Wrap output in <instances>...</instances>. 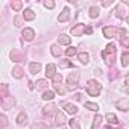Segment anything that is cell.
<instances>
[{"instance_id": "7a4b0ae2", "label": "cell", "mask_w": 129, "mask_h": 129, "mask_svg": "<svg viewBox=\"0 0 129 129\" xmlns=\"http://www.w3.org/2000/svg\"><path fill=\"white\" fill-rule=\"evenodd\" d=\"M87 91H88V94L90 96H99L100 94V91H102V85L97 82V81H88V84H87Z\"/></svg>"}, {"instance_id": "484cf974", "label": "cell", "mask_w": 129, "mask_h": 129, "mask_svg": "<svg viewBox=\"0 0 129 129\" xmlns=\"http://www.w3.org/2000/svg\"><path fill=\"white\" fill-rule=\"evenodd\" d=\"M70 127H72V129H81L79 120H76V118H72V120H70Z\"/></svg>"}, {"instance_id": "4dcf8cb0", "label": "cell", "mask_w": 129, "mask_h": 129, "mask_svg": "<svg viewBox=\"0 0 129 129\" xmlns=\"http://www.w3.org/2000/svg\"><path fill=\"white\" fill-rule=\"evenodd\" d=\"M21 6H23V3L20 2V0H15V2H12V9H14V11H20Z\"/></svg>"}, {"instance_id": "cb8c5ba5", "label": "cell", "mask_w": 129, "mask_h": 129, "mask_svg": "<svg viewBox=\"0 0 129 129\" xmlns=\"http://www.w3.org/2000/svg\"><path fill=\"white\" fill-rule=\"evenodd\" d=\"M37 90H44L49 84H47V81H44V79H41V81H37Z\"/></svg>"}, {"instance_id": "2e32d148", "label": "cell", "mask_w": 129, "mask_h": 129, "mask_svg": "<svg viewBox=\"0 0 129 129\" xmlns=\"http://www.w3.org/2000/svg\"><path fill=\"white\" fill-rule=\"evenodd\" d=\"M26 121H27V115H26V112H20L18 117H17V123H18V124H26Z\"/></svg>"}, {"instance_id": "7bdbcfd3", "label": "cell", "mask_w": 129, "mask_h": 129, "mask_svg": "<svg viewBox=\"0 0 129 129\" xmlns=\"http://www.w3.org/2000/svg\"><path fill=\"white\" fill-rule=\"evenodd\" d=\"M123 93H129V87H124L123 88Z\"/></svg>"}, {"instance_id": "44dd1931", "label": "cell", "mask_w": 129, "mask_h": 129, "mask_svg": "<svg viewBox=\"0 0 129 129\" xmlns=\"http://www.w3.org/2000/svg\"><path fill=\"white\" fill-rule=\"evenodd\" d=\"M90 17L91 18H97L99 17V8L97 6H91L90 8Z\"/></svg>"}, {"instance_id": "d590c367", "label": "cell", "mask_w": 129, "mask_h": 129, "mask_svg": "<svg viewBox=\"0 0 129 129\" xmlns=\"http://www.w3.org/2000/svg\"><path fill=\"white\" fill-rule=\"evenodd\" d=\"M14 24L18 27V26H21V15H17L15 18H14Z\"/></svg>"}, {"instance_id": "52a82bcc", "label": "cell", "mask_w": 129, "mask_h": 129, "mask_svg": "<svg viewBox=\"0 0 129 129\" xmlns=\"http://www.w3.org/2000/svg\"><path fill=\"white\" fill-rule=\"evenodd\" d=\"M115 106L121 111H129V102L127 99H121V100H117L115 102Z\"/></svg>"}, {"instance_id": "ab89813d", "label": "cell", "mask_w": 129, "mask_h": 129, "mask_svg": "<svg viewBox=\"0 0 129 129\" xmlns=\"http://www.w3.org/2000/svg\"><path fill=\"white\" fill-rule=\"evenodd\" d=\"M11 58H12V61H20V56L15 52H11Z\"/></svg>"}, {"instance_id": "277c9868", "label": "cell", "mask_w": 129, "mask_h": 129, "mask_svg": "<svg viewBox=\"0 0 129 129\" xmlns=\"http://www.w3.org/2000/svg\"><path fill=\"white\" fill-rule=\"evenodd\" d=\"M85 24H76L75 27H72V35L73 37H81L84 32H85Z\"/></svg>"}, {"instance_id": "1f68e13d", "label": "cell", "mask_w": 129, "mask_h": 129, "mask_svg": "<svg viewBox=\"0 0 129 129\" xmlns=\"http://www.w3.org/2000/svg\"><path fill=\"white\" fill-rule=\"evenodd\" d=\"M58 66H59V67H72V62L67 61V59H61Z\"/></svg>"}, {"instance_id": "8fae6325", "label": "cell", "mask_w": 129, "mask_h": 129, "mask_svg": "<svg viewBox=\"0 0 129 129\" xmlns=\"http://www.w3.org/2000/svg\"><path fill=\"white\" fill-rule=\"evenodd\" d=\"M29 70H30L32 75L40 73V70H41V64H40V62H30V64H29Z\"/></svg>"}, {"instance_id": "9a60e30c", "label": "cell", "mask_w": 129, "mask_h": 129, "mask_svg": "<svg viewBox=\"0 0 129 129\" xmlns=\"http://www.w3.org/2000/svg\"><path fill=\"white\" fill-rule=\"evenodd\" d=\"M66 111H67L69 114H76V112H78V106L73 105V103H67V105H66Z\"/></svg>"}, {"instance_id": "603a6c76", "label": "cell", "mask_w": 129, "mask_h": 129, "mask_svg": "<svg viewBox=\"0 0 129 129\" xmlns=\"http://www.w3.org/2000/svg\"><path fill=\"white\" fill-rule=\"evenodd\" d=\"M85 108L90 109V111H97L99 109V105L97 103H93V102H85Z\"/></svg>"}, {"instance_id": "d6a6232c", "label": "cell", "mask_w": 129, "mask_h": 129, "mask_svg": "<svg viewBox=\"0 0 129 129\" xmlns=\"http://www.w3.org/2000/svg\"><path fill=\"white\" fill-rule=\"evenodd\" d=\"M6 97H8V85L3 84V85H2V99L5 100Z\"/></svg>"}, {"instance_id": "4316f807", "label": "cell", "mask_w": 129, "mask_h": 129, "mask_svg": "<svg viewBox=\"0 0 129 129\" xmlns=\"http://www.w3.org/2000/svg\"><path fill=\"white\" fill-rule=\"evenodd\" d=\"M53 87H55L56 93H59V94H66V93H67V88H66V87H62L61 84H59V85H53Z\"/></svg>"}, {"instance_id": "f1b7e54d", "label": "cell", "mask_w": 129, "mask_h": 129, "mask_svg": "<svg viewBox=\"0 0 129 129\" xmlns=\"http://www.w3.org/2000/svg\"><path fill=\"white\" fill-rule=\"evenodd\" d=\"M50 52H52V55H53V56H61V49H59L58 46H52Z\"/></svg>"}, {"instance_id": "f546056e", "label": "cell", "mask_w": 129, "mask_h": 129, "mask_svg": "<svg viewBox=\"0 0 129 129\" xmlns=\"http://www.w3.org/2000/svg\"><path fill=\"white\" fill-rule=\"evenodd\" d=\"M32 129H49V126L44 124L43 121H38V123H35V124L32 126Z\"/></svg>"}, {"instance_id": "9c48e42d", "label": "cell", "mask_w": 129, "mask_h": 129, "mask_svg": "<svg viewBox=\"0 0 129 129\" xmlns=\"http://www.w3.org/2000/svg\"><path fill=\"white\" fill-rule=\"evenodd\" d=\"M69 18H70V9H69V8H64L62 12L59 14L58 20H59V23H64V21H67Z\"/></svg>"}, {"instance_id": "8d00e7d4", "label": "cell", "mask_w": 129, "mask_h": 129, "mask_svg": "<svg viewBox=\"0 0 129 129\" xmlns=\"http://www.w3.org/2000/svg\"><path fill=\"white\" fill-rule=\"evenodd\" d=\"M121 44H123L124 47H129V34H127V35L121 40Z\"/></svg>"}, {"instance_id": "f35d334b", "label": "cell", "mask_w": 129, "mask_h": 129, "mask_svg": "<svg viewBox=\"0 0 129 129\" xmlns=\"http://www.w3.org/2000/svg\"><path fill=\"white\" fill-rule=\"evenodd\" d=\"M0 120H2V126H3V127H6V126H8V120H6V117H5L3 114L0 115Z\"/></svg>"}, {"instance_id": "836d02e7", "label": "cell", "mask_w": 129, "mask_h": 129, "mask_svg": "<svg viewBox=\"0 0 129 129\" xmlns=\"http://www.w3.org/2000/svg\"><path fill=\"white\" fill-rule=\"evenodd\" d=\"M76 53H78V52H76L75 47H69V49L66 50V55H67V56H75Z\"/></svg>"}, {"instance_id": "ac0fdd59", "label": "cell", "mask_w": 129, "mask_h": 129, "mask_svg": "<svg viewBox=\"0 0 129 129\" xmlns=\"http://www.w3.org/2000/svg\"><path fill=\"white\" fill-rule=\"evenodd\" d=\"M78 56H79V59H81L82 64H88V62H90V55H88V53L82 52V53H79Z\"/></svg>"}, {"instance_id": "8992f818", "label": "cell", "mask_w": 129, "mask_h": 129, "mask_svg": "<svg viewBox=\"0 0 129 129\" xmlns=\"http://www.w3.org/2000/svg\"><path fill=\"white\" fill-rule=\"evenodd\" d=\"M23 38L26 40V41H32L34 40V37H35V32H34V29H30V27H26L24 30H23Z\"/></svg>"}, {"instance_id": "74e56055", "label": "cell", "mask_w": 129, "mask_h": 129, "mask_svg": "<svg viewBox=\"0 0 129 129\" xmlns=\"http://www.w3.org/2000/svg\"><path fill=\"white\" fill-rule=\"evenodd\" d=\"M44 6L49 8V9H52V8H55V2H50V0H47V2H44Z\"/></svg>"}, {"instance_id": "d6986e66", "label": "cell", "mask_w": 129, "mask_h": 129, "mask_svg": "<svg viewBox=\"0 0 129 129\" xmlns=\"http://www.w3.org/2000/svg\"><path fill=\"white\" fill-rule=\"evenodd\" d=\"M106 120H108V123H111V124H117V123H118V118H117L114 114H111V112L106 114Z\"/></svg>"}, {"instance_id": "e575fe53", "label": "cell", "mask_w": 129, "mask_h": 129, "mask_svg": "<svg viewBox=\"0 0 129 129\" xmlns=\"http://www.w3.org/2000/svg\"><path fill=\"white\" fill-rule=\"evenodd\" d=\"M61 82H62V76L55 75V76H53V85H59Z\"/></svg>"}, {"instance_id": "30bf717a", "label": "cell", "mask_w": 129, "mask_h": 129, "mask_svg": "<svg viewBox=\"0 0 129 129\" xmlns=\"http://www.w3.org/2000/svg\"><path fill=\"white\" fill-rule=\"evenodd\" d=\"M55 108H56V106H55V103H52V102H50V103H47V105L43 108V114H44V115H52V114L55 112Z\"/></svg>"}, {"instance_id": "4fadbf2b", "label": "cell", "mask_w": 129, "mask_h": 129, "mask_svg": "<svg viewBox=\"0 0 129 129\" xmlns=\"http://www.w3.org/2000/svg\"><path fill=\"white\" fill-rule=\"evenodd\" d=\"M67 120H66V114L61 112V111H56V124H64Z\"/></svg>"}, {"instance_id": "ba28073f", "label": "cell", "mask_w": 129, "mask_h": 129, "mask_svg": "<svg viewBox=\"0 0 129 129\" xmlns=\"http://www.w3.org/2000/svg\"><path fill=\"white\" fill-rule=\"evenodd\" d=\"M55 75H56V66H55V64H47V67H46V76L53 79Z\"/></svg>"}, {"instance_id": "60d3db41", "label": "cell", "mask_w": 129, "mask_h": 129, "mask_svg": "<svg viewBox=\"0 0 129 129\" xmlns=\"http://www.w3.org/2000/svg\"><path fill=\"white\" fill-rule=\"evenodd\" d=\"M102 5H103V6L106 8V6H109V5H112V0H109V2H108V0H106V2H103Z\"/></svg>"}, {"instance_id": "ee69618b", "label": "cell", "mask_w": 129, "mask_h": 129, "mask_svg": "<svg viewBox=\"0 0 129 129\" xmlns=\"http://www.w3.org/2000/svg\"><path fill=\"white\" fill-rule=\"evenodd\" d=\"M126 21H127V23H129V17H126Z\"/></svg>"}, {"instance_id": "e0dca14e", "label": "cell", "mask_w": 129, "mask_h": 129, "mask_svg": "<svg viewBox=\"0 0 129 129\" xmlns=\"http://www.w3.org/2000/svg\"><path fill=\"white\" fill-rule=\"evenodd\" d=\"M100 123H102V115L97 114V115L93 118V127H91V129H97V127L100 126Z\"/></svg>"}, {"instance_id": "7c38bea8", "label": "cell", "mask_w": 129, "mask_h": 129, "mask_svg": "<svg viewBox=\"0 0 129 129\" xmlns=\"http://www.w3.org/2000/svg\"><path fill=\"white\" fill-rule=\"evenodd\" d=\"M58 43L62 44V46H69V44L72 43V38H70L69 35H59V37H58Z\"/></svg>"}, {"instance_id": "5b68a950", "label": "cell", "mask_w": 129, "mask_h": 129, "mask_svg": "<svg viewBox=\"0 0 129 129\" xmlns=\"http://www.w3.org/2000/svg\"><path fill=\"white\" fill-rule=\"evenodd\" d=\"M115 32H117V29L112 27V26H106V27H103V35H105V38H108V40L114 38V37H115Z\"/></svg>"}, {"instance_id": "6da1fadb", "label": "cell", "mask_w": 129, "mask_h": 129, "mask_svg": "<svg viewBox=\"0 0 129 129\" xmlns=\"http://www.w3.org/2000/svg\"><path fill=\"white\" fill-rule=\"evenodd\" d=\"M102 55H103L105 62L108 64V66H112L114 61H115V46H114L112 43H109V44L106 46V50H105Z\"/></svg>"}, {"instance_id": "7402d4cb", "label": "cell", "mask_w": 129, "mask_h": 129, "mask_svg": "<svg viewBox=\"0 0 129 129\" xmlns=\"http://www.w3.org/2000/svg\"><path fill=\"white\" fill-rule=\"evenodd\" d=\"M12 75H14V78H17V79H21V78H23V70H21L20 67H15V69L12 70Z\"/></svg>"}, {"instance_id": "b9f144b4", "label": "cell", "mask_w": 129, "mask_h": 129, "mask_svg": "<svg viewBox=\"0 0 129 129\" xmlns=\"http://www.w3.org/2000/svg\"><path fill=\"white\" fill-rule=\"evenodd\" d=\"M85 34H88V35H90V34H93V29H91V27L88 26V27L85 29Z\"/></svg>"}, {"instance_id": "3957f363", "label": "cell", "mask_w": 129, "mask_h": 129, "mask_svg": "<svg viewBox=\"0 0 129 129\" xmlns=\"http://www.w3.org/2000/svg\"><path fill=\"white\" fill-rule=\"evenodd\" d=\"M78 81H79V73L78 72H73V73H70L67 76V84H69V87L72 90H75L78 87Z\"/></svg>"}, {"instance_id": "ffe728a7", "label": "cell", "mask_w": 129, "mask_h": 129, "mask_svg": "<svg viewBox=\"0 0 129 129\" xmlns=\"http://www.w3.org/2000/svg\"><path fill=\"white\" fill-rule=\"evenodd\" d=\"M115 17H118V18L124 17V9H123L121 5H117V8H115Z\"/></svg>"}, {"instance_id": "83f0119b", "label": "cell", "mask_w": 129, "mask_h": 129, "mask_svg": "<svg viewBox=\"0 0 129 129\" xmlns=\"http://www.w3.org/2000/svg\"><path fill=\"white\" fill-rule=\"evenodd\" d=\"M129 64V53H123V58H121V67H126Z\"/></svg>"}, {"instance_id": "d4e9b609", "label": "cell", "mask_w": 129, "mask_h": 129, "mask_svg": "<svg viewBox=\"0 0 129 129\" xmlns=\"http://www.w3.org/2000/svg\"><path fill=\"white\" fill-rule=\"evenodd\" d=\"M53 97H55V93H53V91H50V90H49V91H46V93L43 94V99H44V100H52Z\"/></svg>"}, {"instance_id": "5bb4252c", "label": "cell", "mask_w": 129, "mask_h": 129, "mask_svg": "<svg viewBox=\"0 0 129 129\" xmlns=\"http://www.w3.org/2000/svg\"><path fill=\"white\" fill-rule=\"evenodd\" d=\"M23 18L24 20H34L35 18V12L32 11V9H24V12H23Z\"/></svg>"}]
</instances>
